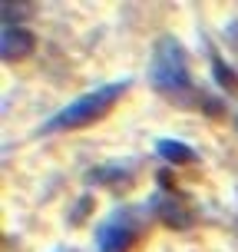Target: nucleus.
<instances>
[{
  "label": "nucleus",
  "instance_id": "8",
  "mask_svg": "<svg viewBox=\"0 0 238 252\" xmlns=\"http://www.w3.org/2000/svg\"><path fill=\"white\" fill-rule=\"evenodd\" d=\"M86 183H129V176H126L123 169H116V166H103V169H89L86 173Z\"/></svg>",
  "mask_w": 238,
  "mask_h": 252
},
{
  "label": "nucleus",
  "instance_id": "5",
  "mask_svg": "<svg viewBox=\"0 0 238 252\" xmlns=\"http://www.w3.org/2000/svg\"><path fill=\"white\" fill-rule=\"evenodd\" d=\"M149 206L156 209V216L169 229H188L192 226V213H188V206L182 199H176V192H159V196H152Z\"/></svg>",
  "mask_w": 238,
  "mask_h": 252
},
{
  "label": "nucleus",
  "instance_id": "7",
  "mask_svg": "<svg viewBox=\"0 0 238 252\" xmlns=\"http://www.w3.org/2000/svg\"><path fill=\"white\" fill-rule=\"evenodd\" d=\"M212 73H215V80H218V87L238 90V76H235V70H232V66H225L218 53H212Z\"/></svg>",
  "mask_w": 238,
  "mask_h": 252
},
{
  "label": "nucleus",
  "instance_id": "4",
  "mask_svg": "<svg viewBox=\"0 0 238 252\" xmlns=\"http://www.w3.org/2000/svg\"><path fill=\"white\" fill-rule=\"evenodd\" d=\"M37 50V37L20 24H3V33H0V53L3 60L13 63V60H26L30 53Z\"/></svg>",
  "mask_w": 238,
  "mask_h": 252
},
{
  "label": "nucleus",
  "instance_id": "6",
  "mask_svg": "<svg viewBox=\"0 0 238 252\" xmlns=\"http://www.w3.org/2000/svg\"><path fill=\"white\" fill-rule=\"evenodd\" d=\"M156 153H159L169 166H188V163H195V150L185 146V143H179V139H159V143H156Z\"/></svg>",
  "mask_w": 238,
  "mask_h": 252
},
{
  "label": "nucleus",
  "instance_id": "3",
  "mask_svg": "<svg viewBox=\"0 0 238 252\" xmlns=\"http://www.w3.org/2000/svg\"><path fill=\"white\" fill-rule=\"evenodd\" d=\"M96 246L100 252H132L136 246V226L129 222L126 213H113L96 229Z\"/></svg>",
  "mask_w": 238,
  "mask_h": 252
},
{
  "label": "nucleus",
  "instance_id": "2",
  "mask_svg": "<svg viewBox=\"0 0 238 252\" xmlns=\"http://www.w3.org/2000/svg\"><path fill=\"white\" fill-rule=\"evenodd\" d=\"M126 90H129V80H116V83H106V87L89 90V93L79 96V100L66 103L56 116H50V120L43 123V133H56V129H83V126L96 123V120H103L116 103L123 100Z\"/></svg>",
  "mask_w": 238,
  "mask_h": 252
},
{
  "label": "nucleus",
  "instance_id": "1",
  "mask_svg": "<svg viewBox=\"0 0 238 252\" xmlns=\"http://www.w3.org/2000/svg\"><path fill=\"white\" fill-rule=\"evenodd\" d=\"M149 83L156 87V93H162L165 100L179 103V106H209L212 116L222 113V103L209 100L205 93L195 90L185 50L176 37H162L156 43V53H152V63H149Z\"/></svg>",
  "mask_w": 238,
  "mask_h": 252
}]
</instances>
